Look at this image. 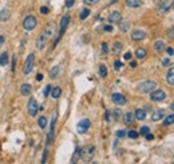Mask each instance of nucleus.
<instances>
[{"label":"nucleus","instance_id":"nucleus-55","mask_svg":"<svg viewBox=\"0 0 174 164\" xmlns=\"http://www.w3.org/2000/svg\"><path fill=\"white\" fill-rule=\"evenodd\" d=\"M130 67H131V68H135V67H137V62H131V63H130Z\"/></svg>","mask_w":174,"mask_h":164},{"label":"nucleus","instance_id":"nucleus-10","mask_svg":"<svg viewBox=\"0 0 174 164\" xmlns=\"http://www.w3.org/2000/svg\"><path fill=\"white\" fill-rule=\"evenodd\" d=\"M27 109H28V113L31 116H36L38 115V111H39V106H38V103L36 100H35L34 97L29 99V102H28V106H27Z\"/></svg>","mask_w":174,"mask_h":164},{"label":"nucleus","instance_id":"nucleus-37","mask_svg":"<svg viewBox=\"0 0 174 164\" xmlns=\"http://www.w3.org/2000/svg\"><path fill=\"white\" fill-rule=\"evenodd\" d=\"M99 2H101V0H83V3L87 4V6H94V4H97Z\"/></svg>","mask_w":174,"mask_h":164},{"label":"nucleus","instance_id":"nucleus-53","mask_svg":"<svg viewBox=\"0 0 174 164\" xmlns=\"http://www.w3.org/2000/svg\"><path fill=\"white\" fill-rule=\"evenodd\" d=\"M36 80H39V82L43 80V75H42V73H38V75H36Z\"/></svg>","mask_w":174,"mask_h":164},{"label":"nucleus","instance_id":"nucleus-26","mask_svg":"<svg viewBox=\"0 0 174 164\" xmlns=\"http://www.w3.org/2000/svg\"><path fill=\"white\" fill-rule=\"evenodd\" d=\"M88 16H90V9L88 8H83L81 13H79V19H81V20H86Z\"/></svg>","mask_w":174,"mask_h":164},{"label":"nucleus","instance_id":"nucleus-29","mask_svg":"<svg viewBox=\"0 0 174 164\" xmlns=\"http://www.w3.org/2000/svg\"><path fill=\"white\" fill-rule=\"evenodd\" d=\"M99 76L101 77L107 76V67L104 66V64H101V66H99Z\"/></svg>","mask_w":174,"mask_h":164},{"label":"nucleus","instance_id":"nucleus-13","mask_svg":"<svg viewBox=\"0 0 174 164\" xmlns=\"http://www.w3.org/2000/svg\"><path fill=\"white\" fill-rule=\"evenodd\" d=\"M111 99H113V102L117 104V106H125V104L127 103L126 100V97L122 95V93H113L111 95Z\"/></svg>","mask_w":174,"mask_h":164},{"label":"nucleus","instance_id":"nucleus-12","mask_svg":"<svg viewBox=\"0 0 174 164\" xmlns=\"http://www.w3.org/2000/svg\"><path fill=\"white\" fill-rule=\"evenodd\" d=\"M108 22H110L111 24H119V23L122 22V15H121V12L113 11L110 15H108Z\"/></svg>","mask_w":174,"mask_h":164},{"label":"nucleus","instance_id":"nucleus-41","mask_svg":"<svg viewBox=\"0 0 174 164\" xmlns=\"http://www.w3.org/2000/svg\"><path fill=\"white\" fill-rule=\"evenodd\" d=\"M75 4V0H66V8H71Z\"/></svg>","mask_w":174,"mask_h":164},{"label":"nucleus","instance_id":"nucleus-8","mask_svg":"<svg viewBox=\"0 0 174 164\" xmlns=\"http://www.w3.org/2000/svg\"><path fill=\"white\" fill-rule=\"evenodd\" d=\"M150 99L153 102H162L166 99V93L162 89H153L150 92Z\"/></svg>","mask_w":174,"mask_h":164},{"label":"nucleus","instance_id":"nucleus-19","mask_svg":"<svg viewBox=\"0 0 174 164\" xmlns=\"http://www.w3.org/2000/svg\"><path fill=\"white\" fill-rule=\"evenodd\" d=\"M154 49H156V52H157V53H162V52L166 49L165 43H163L162 40H158V42H156V44H154Z\"/></svg>","mask_w":174,"mask_h":164},{"label":"nucleus","instance_id":"nucleus-31","mask_svg":"<svg viewBox=\"0 0 174 164\" xmlns=\"http://www.w3.org/2000/svg\"><path fill=\"white\" fill-rule=\"evenodd\" d=\"M119 28H121V31L122 32H127L129 31V28H130V23H129V22H121V27H119Z\"/></svg>","mask_w":174,"mask_h":164},{"label":"nucleus","instance_id":"nucleus-7","mask_svg":"<svg viewBox=\"0 0 174 164\" xmlns=\"http://www.w3.org/2000/svg\"><path fill=\"white\" fill-rule=\"evenodd\" d=\"M36 17L32 16V15H29V16H27L26 19L23 20V28L26 29V31H34L35 27H36Z\"/></svg>","mask_w":174,"mask_h":164},{"label":"nucleus","instance_id":"nucleus-20","mask_svg":"<svg viewBox=\"0 0 174 164\" xmlns=\"http://www.w3.org/2000/svg\"><path fill=\"white\" fill-rule=\"evenodd\" d=\"M61 69H62L61 66H55V67H52V68H51V71H50V73H48V76L51 77V79H56V77L59 76V73H61Z\"/></svg>","mask_w":174,"mask_h":164},{"label":"nucleus","instance_id":"nucleus-40","mask_svg":"<svg viewBox=\"0 0 174 164\" xmlns=\"http://www.w3.org/2000/svg\"><path fill=\"white\" fill-rule=\"evenodd\" d=\"M50 93H51V86H46V88H44V92H43V95H44V96H48Z\"/></svg>","mask_w":174,"mask_h":164},{"label":"nucleus","instance_id":"nucleus-24","mask_svg":"<svg viewBox=\"0 0 174 164\" xmlns=\"http://www.w3.org/2000/svg\"><path fill=\"white\" fill-rule=\"evenodd\" d=\"M61 95H62V88L61 87H54V88H51V96L54 99H58Z\"/></svg>","mask_w":174,"mask_h":164},{"label":"nucleus","instance_id":"nucleus-36","mask_svg":"<svg viewBox=\"0 0 174 164\" xmlns=\"http://www.w3.org/2000/svg\"><path fill=\"white\" fill-rule=\"evenodd\" d=\"M123 67V63L121 60H115V63H114V68H115V71H119Z\"/></svg>","mask_w":174,"mask_h":164},{"label":"nucleus","instance_id":"nucleus-15","mask_svg":"<svg viewBox=\"0 0 174 164\" xmlns=\"http://www.w3.org/2000/svg\"><path fill=\"white\" fill-rule=\"evenodd\" d=\"M31 92H32V87H31V84H23V86L20 87V93L23 96H28V95H31Z\"/></svg>","mask_w":174,"mask_h":164},{"label":"nucleus","instance_id":"nucleus-35","mask_svg":"<svg viewBox=\"0 0 174 164\" xmlns=\"http://www.w3.org/2000/svg\"><path fill=\"white\" fill-rule=\"evenodd\" d=\"M126 135H127L129 137H130V139H137V137L139 136L137 131H129V132L126 133Z\"/></svg>","mask_w":174,"mask_h":164},{"label":"nucleus","instance_id":"nucleus-5","mask_svg":"<svg viewBox=\"0 0 174 164\" xmlns=\"http://www.w3.org/2000/svg\"><path fill=\"white\" fill-rule=\"evenodd\" d=\"M68 24H70V15L66 13V15H64V16L62 17V20H61V32H59L58 37H56V40H55V43H54V47L56 46L58 42L61 40V37L63 36V33L66 32V29H67V27H68Z\"/></svg>","mask_w":174,"mask_h":164},{"label":"nucleus","instance_id":"nucleus-14","mask_svg":"<svg viewBox=\"0 0 174 164\" xmlns=\"http://www.w3.org/2000/svg\"><path fill=\"white\" fill-rule=\"evenodd\" d=\"M55 124H56V115H54L51 120V126H50V132L47 135V143H51L54 139V133H55Z\"/></svg>","mask_w":174,"mask_h":164},{"label":"nucleus","instance_id":"nucleus-52","mask_svg":"<svg viewBox=\"0 0 174 164\" xmlns=\"http://www.w3.org/2000/svg\"><path fill=\"white\" fill-rule=\"evenodd\" d=\"M145 136H146V139H147V140H153V139H154V136L151 135V133H150V132H147V133H146V135H145Z\"/></svg>","mask_w":174,"mask_h":164},{"label":"nucleus","instance_id":"nucleus-22","mask_svg":"<svg viewBox=\"0 0 174 164\" xmlns=\"http://www.w3.org/2000/svg\"><path fill=\"white\" fill-rule=\"evenodd\" d=\"M135 56H137V59H139V60L145 59V57L147 56V51H146V48H143V47L138 48L137 51H135Z\"/></svg>","mask_w":174,"mask_h":164},{"label":"nucleus","instance_id":"nucleus-38","mask_svg":"<svg viewBox=\"0 0 174 164\" xmlns=\"http://www.w3.org/2000/svg\"><path fill=\"white\" fill-rule=\"evenodd\" d=\"M47 156H48V148H44V152H43V159H42V163H43V164L47 162Z\"/></svg>","mask_w":174,"mask_h":164},{"label":"nucleus","instance_id":"nucleus-6","mask_svg":"<svg viewBox=\"0 0 174 164\" xmlns=\"http://www.w3.org/2000/svg\"><path fill=\"white\" fill-rule=\"evenodd\" d=\"M174 4V0H160V3H158V7H157V11L160 15H163L166 13L169 9L173 7Z\"/></svg>","mask_w":174,"mask_h":164},{"label":"nucleus","instance_id":"nucleus-27","mask_svg":"<svg viewBox=\"0 0 174 164\" xmlns=\"http://www.w3.org/2000/svg\"><path fill=\"white\" fill-rule=\"evenodd\" d=\"M9 19V11L8 9H2L0 11V22H6Z\"/></svg>","mask_w":174,"mask_h":164},{"label":"nucleus","instance_id":"nucleus-44","mask_svg":"<svg viewBox=\"0 0 174 164\" xmlns=\"http://www.w3.org/2000/svg\"><path fill=\"white\" fill-rule=\"evenodd\" d=\"M15 68H16V55H13L12 57V68H11L12 72H15Z\"/></svg>","mask_w":174,"mask_h":164},{"label":"nucleus","instance_id":"nucleus-51","mask_svg":"<svg viewBox=\"0 0 174 164\" xmlns=\"http://www.w3.org/2000/svg\"><path fill=\"white\" fill-rule=\"evenodd\" d=\"M103 28H104V31H106V32H111L113 31V27L111 26H104Z\"/></svg>","mask_w":174,"mask_h":164},{"label":"nucleus","instance_id":"nucleus-46","mask_svg":"<svg viewBox=\"0 0 174 164\" xmlns=\"http://www.w3.org/2000/svg\"><path fill=\"white\" fill-rule=\"evenodd\" d=\"M48 11H50L48 7H42V8H40V13H43V15H47Z\"/></svg>","mask_w":174,"mask_h":164},{"label":"nucleus","instance_id":"nucleus-18","mask_svg":"<svg viewBox=\"0 0 174 164\" xmlns=\"http://www.w3.org/2000/svg\"><path fill=\"white\" fill-rule=\"evenodd\" d=\"M126 6L129 8H139L142 7V0H126Z\"/></svg>","mask_w":174,"mask_h":164},{"label":"nucleus","instance_id":"nucleus-56","mask_svg":"<svg viewBox=\"0 0 174 164\" xmlns=\"http://www.w3.org/2000/svg\"><path fill=\"white\" fill-rule=\"evenodd\" d=\"M170 109H171V111H174V102L171 103V106H170Z\"/></svg>","mask_w":174,"mask_h":164},{"label":"nucleus","instance_id":"nucleus-32","mask_svg":"<svg viewBox=\"0 0 174 164\" xmlns=\"http://www.w3.org/2000/svg\"><path fill=\"white\" fill-rule=\"evenodd\" d=\"M38 124H39V127H40V128H46V126H47V119L44 117V116H40V117H39Z\"/></svg>","mask_w":174,"mask_h":164},{"label":"nucleus","instance_id":"nucleus-4","mask_svg":"<svg viewBox=\"0 0 174 164\" xmlns=\"http://www.w3.org/2000/svg\"><path fill=\"white\" fill-rule=\"evenodd\" d=\"M34 64H35V55L29 53L27 56V59H26V62H24V64H23V73L24 75H29V73L32 72Z\"/></svg>","mask_w":174,"mask_h":164},{"label":"nucleus","instance_id":"nucleus-49","mask_svg":"<svg viewBox=\"0 0 174 164\" xmlns=\"http://www.w3.org/2000/svg\"><path fill=\"white\" fill-rule=\"evenodd\" d=\"M110 115H111V113H110V111H106V115H104V116H106V120H107L108 123L111 122V117H110Z\"/></svg>","mask_w":174,"mask_h":164},{"label":"nucleus","instance_id":"nucleus-2","mask_svg":"<svg viewBox=\"0 0 174 164\" xmlns=\"http://www.w3.org/2000/svg\"><path fill=\"white\" fill-rule=\"evenodd\" d=\"M94 155H95V147L91 146V144L84 146L79 150V157H81L83 162H91Z\"/></svg>","mask_w":174,"mask_h":164},{"label":"nucleus","instance_id":"nucleus-16","mask_svg":"<svg viewBox=\"0 0 174 164\" xmlns=\"http://www.w3.org/2000/svg\"><path fill=\"white\" fill-rule=\"evenodd\" d=\"M134 119H135V116H134L133 112H126L125 115H123V123L127 124V126H130V124L134 123Z\"/></svg>","mask_w":174,"mask_h":164},{"label":"nucleus","instance_id":"nucleus-34","mask_svg":"<svg viewBox=\"0 0 174 164\" xmlns=\"http://www.w3.org/2000/svg\"><path fill=\"white\" fill-rule=\"evenodd\" d=\"M79 150H81V148H76L75 152H74V156L71 159V163H76L78 162V159H79Z\"/></svg>","mask_w":174,"mask_h":164},{"label":"nucleus","instance_id":"nucleus-43","mask_svg":"<svg viewBox=\"0 0 174 164\" xmlns=\"http://www.w3.org/2000/svg\"><path fill=\"white\" fill-rule=\"evenodd\" d=\"M170 64H171V60H170V59H169V57H166V59H163V60H162V66L169 67V66H170Z\"/></svg>","mask_w":174,"mask_h":164},{"label":"nucleus","instance_id":"nucleus-39","mask_svg":"<svg viewBox=\"0 0 174 164\" xmlns=\"http://www.w3.org/2000/svg\"><path fill=\"white\" fill-rule=\"evenodd\" d=\"M147 132H150V130H149L147 126H143V127L141 128V131H139V133H141V135H146Z\"/></svg>","mask_w":174,"mask_h":164},{"label":"nucleus","instance_id":"nucleus-42","mask_svg":"<svg viewBox=\"0 0 174 164\" xmlns=\"http://www.w3.org/2000/svg\"><path fill=\"white\" fill-rule=\"evenodd\" d=\"M126 131H123V130H119V131H117V137H125L126 136Z\"/></svg>","mask_w":174,"mask_h":164},{"label":"nucleus","instance_id":"nucleus-57","mask_svg":"<svg viewBox=\"0 0 174 164\" xmlns=\"http://www.w3.org/2000/svg\"><path fill=\"white\" fill-rule=\"evenodd\" d=\"M171 8H173V9H174V4H173V7H171Z\"/></svg>","mask_w":174,"mask_h":164},{"label":"nucleus","instance_id":"nucleus-1","mask_svg":"<svg viewBox=\"0 0 174 164\" xmlns=\"http://www.w3.org/2000/svg\"><path fill=\"white\" fill-rule=\"evenodd\" d=\"M54 32H55V26H54V24H50V26H47L46 28H44V31L40 33V36H39L38 40H36V48L42 51V49L46 47L48 39L52 37Z\"/></svg>","mask_w":174,"mask_h":164},{"label":"nucleus","instance_id":"nucleus-23","mask_svg":"<svg viewBox=\"0 0 174 164\" xmlns=\"http://www.w3.org/2000/svg\"><path fill=\"white\" fill-rule=\"evenodd\" d=\"M122 48H123V46H122V43L121 42H115L113 44V53H115V55H118V53H121V51H122Z\"/></svg>","mask_w":174,"mask_h":164},{"label":"nucleus","instance_id":"nucleus-54","mask_svg":"<svg viewBox=\"0 0 174 164\" xmlns=\"http://www.w3.org/2000/svg\"><path fill=\"white\" fill-rule=\"evenodd\" d=\"M3 44H4V36H3V35H0V47H2Z\"/></svg>","mask_w":174,"mask_h":164},{"label":"nucleus","instance_id":"nucleus-21","mask_svg":"<svg viewBox=\"0 0 174 164\" xmlns=\"http://www.w3.org/2000/svg\"><path fill=\"white\" fill-rule=\"evenodd\" d=\"M134 116H135L137 120H145V119H146V112H145V109L138 108L137 111L134 112Z\"/></svg>","mask_w":174,"mask_h":164},{"label":"nucleus","instance_id":"nucleus-50","mask_svg":"<svg viewBox=\"0 0 174 164\" xmlns=\"http://www.w3.org/2000/svg\"><path fill=\"white\" fill-rule=\"evenodd\" d=\"M123 57H125V60H130V59H131V52H126Z\"/></svg>","mask_w":174,"mask_h":164},{"label":"nucleus","instance_id":"nucleus-48","mask_svg":"<svg viewBox=\"0 0 174 164\" xmlns=\"http://www.w3.org/2000/svg\"><path fill=\"white\" fill-rule=\"evenodd\" d=\"M119 116H121V111H119V109H115V111H114V117L119 119Z\"/></svg>","mask_w":174,"mask_h":164},{"label":"nucleus","instance_id":"nucleus-47","mask_svg":"<svg viewBox=\"0 0 174 164\" xmlns=\"http://www.w3.org/2000/svg\"><path fill=\"white\" fill-rule=\"evenodd\" d=\"M166 52L169 53V56H173V55H174V48H171V47L166 48Z\"/></svg>","mask_w":174,"mask_h":164},{"label":"nucleus","instance_id":"nucleus-3","mask_svg":"<svg viewBox=\"0 0 174 164\" xmlns=\"http://www.w3.org/2000/svg\"><path fill=\"white\" fill-rule=\"evenodd\" d=\"M156 88H157V83L153 82V80H145V82L138 84V91L141 93H149Z\"/></svg>","mask_w":174,"mask_h":164},{"label":"nucleus","instance_id":"nucleus-30","mask_svg":"<svg viewBox=\"0 0 174 164\" xmlns=\"http://www.w3.org/2000/svg\"><path fill=\"white\" fill-rule=\"evenodd\" d=\"M163 111H157V112H154V115L151 116V119L154 122H158V120H161V119H163Z\"/></svg>","mask_w":174,"mask_h":164},{"label":"nucleus","instance_id":"nucleus-25","mask_svg":"<svg viewBox=\"0 0 174 164\" xmlns=\"http://www.w3.org/2000/svg\"><path fill=\"white\" fill-rule=\"evenodd\" d=\"M8 52H3L2 53V56H0V66L2 67H6L7 64H8Z\"/></svg>","mask_w":174,"mask_h":164},{"label":"nucleus","instance_id":"nucleus-9","mask_svg":"<svg viewBox=\"0 0 174 164\" xmlns=\"http://www.w3.org/2000/svg\"><path fill=\"white\" fill-rule=\"evenodd\" d=\"M147 36V33L143 31V29H134V31L131 32V39L134 42H142V40H145Z\"/></svg>","mask_w":174,"mask_h":164},{"label":"nucleus","instance_id":"nucleus-33","mask_svg":"<svg viewBox=\"0 0 174 164\" xmlns=\"http://www.w3.org/2000/svg\"><path fill=\"white\" fill-rule=\"evenodd\" d=\"M166 36H167L169 40H174V27H171V28H169V29H167Z\"/></svg>","mask_w":174,"mask_h":164},{"label":"nucleus","instance_id":"nucleus-17","mask_svg":"<svg viewBox=\"0 0 174 164\" xmlns=\"http://www.w3.org/2000/svg\"><path fill=\"white\" fill-rule=\"evenodd\" d=\"M166 83L169 86H174V67H171L166 73Z\"/></svg>","mask_w":174,"mask_h":164},{"label":"nucleus","instance_id":"nucleus-11","mask_svg":"<svg viewBox=\"0 0 174 164\" xmlns=\"http://www.w3.org/2000/svg\"><path fill=\"white\" fill-rule=\"evenodd\" d=\"M91 126V122L88 120V119H83V120H81L78 123V126H76V131L79 133H84V132H87L88 131V128H90Z\"/></svg>","mask_w":174,"mask_h":164},{"label":"nucleus","instance_id":"nucleus-45","mask_svg":"<svg viewBox=\"0 0 174 164\" xmlns=\"http://www.w3.org/2000/svg\"><path fill=\"white\" fill-rule=\"evenodd\" d=\"M108 52V46L106 43H102V53H107Z\"/></svg>","mask_w":174,"mask_h":164},{"label":"nucleus","instance_id":"nucleus-28","mask_svg":"<svg viewBox=\"0 0 174 164\" xmlns=\"http://www.w3.org/2000/svg\"><path fill=\"white\" fill-rule=\"evenodd\" d=\"M171 124H174V113L169 115L165 120H163V126L165 127H169V126H171Z\"/></svg>","mask_w":174,"mask_h":164}]
</instances>
